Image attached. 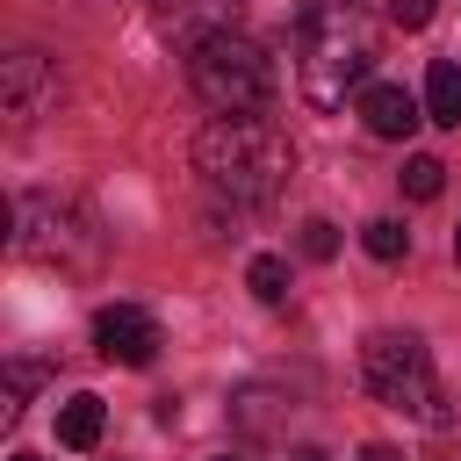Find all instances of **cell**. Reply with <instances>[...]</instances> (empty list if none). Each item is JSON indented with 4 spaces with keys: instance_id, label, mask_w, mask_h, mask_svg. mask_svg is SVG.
I'll list each match as a JSON object with an SVG mask.
<instances>
[{
    "instance_id": "cell-11",
    "label": "cell",
    "mask_w": 461,
    "mask_h": 461,
    "mask_svg": "<svg viewBox=\"0 0 461 461\" xmlns=\"http://www.w3.org/2000/svg\"><path fill=\"white\" fill-rule=\"evenodd\" d=\"M425 122L461 130V65L454 58H432V72H425Z\"/></svg>"
},
{
    "instance_id": "cell-7",
    "label": "cell",
    "mask_w": 461,
    "mask_h": 461,
    "mask_svg": "<svg viewBox=\"0 0 461 461\" xmlns=\"http://www.w3.org/2000/svg\"><path fill=\"white\" fill-rule=\"evenodd\" d=\"M94 353L115 360V367H151V360H158V324H151V310L108 303V310L94 317Z\"/></svg>"
},
{
    "instance_id": "cell-3",
    "label": "cell",
    "mask_w": 461,
    "mask_h": 461,
    "mask_svg": "<svg viewBox=\"0 0 461 461\" xmlns=\"http://www.w3.org/2000/svg\"><path fill=\"white\" fill-rule=\"evenodd\" d=\"M187 79H194V94L216 108V115H259L267 101H274V58L252 43V36H209V43H194L187 50Z\"/></svg>"
},
{
    "instance_id": "cell-19",
    "label": "cell",
    "mask_w": 461,
    "mask_h": 461,
    "mask_svg": "<svg viewBox=\"0 0 461 461\" xmlns=\"http://www.w3.org/2000/svg\"><path fill=\"white\" fill-rule=\"evenodd\" d=\"M454 259H461V230H454Z\"/></svg>"
},
{
    "instance_id": "cell-16",
    "label": "cell",
    "mask_w": 461,
    "mask_h": 461,
    "mask_svg": "<svg viewBox=\"0 0 461 461\" xmlns=\"http://www.w3.org/2000/svg\"><path fill=\"white\" fill-rule=\"evenodd\" d=\"M432 7H439V0H389V22H396V29H425Z\"/></svg>"
},
{
    "instance_id": "cell-14",
    "label": "cell",
    "mask_w": 461,
    "mask_h": 461,
    "mask_svg": "<svg viewBox=\"0 0 461 461\" xmlns=\"http://www.w3.org/2000/svg\"><path fill=\"white\" fill-rule=\"evenodd\" d=\"M360 245H367L375 259H403V252H411V230H403L396 216H375V223L360 230Z\"/></svg>"
},
{
    "instance_id": "cell-15",
    "label": "cell",
    "mask_w": 461,
    "mask_h": 461,
    "mask_svg": "<svg viewBox=\"0 0 461 461\" xmlns=\"http://www.w3.org/2000/svg\"><path fill=\"white\" fill-rule=\"evenodd\" d=\"M303 252H310V259H331V252H339V223H331V216H310V223H303Z\"/></svg>"
},
{
    "instance_id": "cell-18",
    "label": "cell",
    "mask_w": 461,
    "mask_h": 461,
    "mask_svg": "<svg viewBox=\"0 0 461 461\" xmlns=\"http://www.w3.org/2000/svg\"><path fill=\"white\" fill-rule=\"evenodd\" d=\"M288 461H331V454H324V447H295Z\"/></svg>"
},
{
    "instance_id": "cell-10",
    "label": "cell",
    "mask_w": 461,
    "mask_h": 461,
    "mask_svg": "<svg viewBox=\"0 0 461 461\" xmlns=\"http://www.w3.org/2000/svg\"><path fill=\"white\" fill-rule=\"evenodd\" d=\"M101 432H108V403H101L94 389H79V396H65V403H58V439H65L72 454L101 447Z\"/></svg>"
},
{
    "instance_id": "cell-20",
    "label": "cell",
    "mask_w": 461,
    "mask_h": 461,
    "mask_svg": "<svg viewBox=\"0 0 461 461\" xmlns=\"http://www.w3.org/2000/svg\"><path fill=\"white\" fill-rule=\"evenodd\" d=\"M14 461H36V454H14Z\"/></svg>"
},
{
    "instance_id": "cell-4",
    "label": "cell",
    "mask_w": 461,
    "mask_h": 461,
    "mask_svg": "<svg viewBox=\"0 0 461 461\" xmlns=\"http://www.w3.org/2000/svg\"><path fill=\"white\" fill-rule=\"evenodd\" d=\"M360 375H367V389H375L389 411H411V418H425V425H447V389H439V375H432V353H425L411 331H367Z\"/></svg>"
},
{
    "instance_id": "cell-17",
    "label": "cell",
    "mask_w": 461,
    "mask_h": 461,
    "mask_svg": "<svg viewBox=\"0 0 461 461\" xmlns=\"http://www.w3.org/2000/svg\"><path fill=\"white\" fill-rule=\"evenodd\" d=\"M353 461H403V454H396V447H382V439H375V447H360V454H353Z\"/></svg>"
},
{
    "instance_id": "cell-13",
    "label": "cell",
    "mask_w": 461,
    "mask_h": 461,
    "mask_svg": "<svg viewBox=\"0 0 461 461\" xmlns=\"http://www.w3.org/2000/svg\"><path fill=\"white\" fill-rule=\"evenodd\" d=\"M245 288H252L259 303H288V259H274V252H259V259L245 267Z\"/></svg>"
},
{
    "instance_id": "cell-9",
    "label": "cell",
    "mask_w": 461,
    "mask_h": 461,
    "mask_svg": "<svg viewBox=\"0 0 461 461\" xmlns=\"http://www.w3.org/2000/svg\"><path fill=\"white\" fill-rule=\"evenodd\" d=\"M360 122H367V137H411L418 122H425V108H418V94L411 86H396V79H375V86H360Z\"/></svg>"
},
{
    "instance_id": "cell-6",
    "label": "cell",
    "mask_w": 461,
    "mask_h": 461,
    "mask_svg": "<svg viewBox=\"0 0 461 461\" xmlns=\"http://www.w3.org/2000/svg\"><path fill=\"white\" fill-rule=\"evenodd\" d=\"M58 65L50 58H36V50H14L7 65H0V115L14 122V130H29L36 115H50L58 108Z\"/></svg>"
},
{
    "instance_id": "cell-1",
    "label": "cell",
    "mask_w": 461,
    "mask_h": 461,
    "mask_svg": "<svg viewBox=\"0 0 461 461\" xmlns=\"http://www.w3.org/2000/svg\"><path fill=\"white\" fill-rule=\"evenodd\" d=\"M194 173H202L216 194L259 209V202H274V194L288 187L295 144H288V130L267 122V115H216V122L194 137Z\"/></svg>"
},
{
    "instance_id": "cell-2",
    "label": "cell",
    "mask_w": 461,
    "mask_h": 461,
    "mask_svg": "<svg viewBox=\"0 0 461 461\" xmlns=\"http://www.w3.org/2000/svg\"><path fill=\"white\" fill-rule=\"evenodd\" d=\"M295 50H303V101L310 108H346V94L375 65V36L346 0H310L295 14Z\"/></svg>"
},
{
    "instance_id": "cell-5",
    "label": "cell",
    "mask_w": 461,
    "mask_h": 461,
    "mask_svg": "<svg viewBox=\"0 0 461 461\" xmlns=\"http://www.w3.org/2000/svg\"><path fill=\"white\" fill-rule=\"evenodd\" d=\"M14 252L43 259V267H94L101 259V230L79 202L58 194H22L14 202Z\"/></svg>"
},
{
    "instance_id": "cell-12",
    "label": "cell",
    "mask_w": 461,
    "mask_h": 461,
    "mask_svg": "<svg viewBox=\"0 0 461 461\" xmlns=\"http://www.w3.org/2000/svg\"><path fill=\"white\" fill-rule=\"evenodd\" d=\"M396 187H403L411 202H432V194L447 187V166H439L432 151H418V158H403V173H396Z\"/></svg>"
},
{
    "instance_id": "cell-8",
    "label": "cell",
    "mask_w": 461,
    "mask_h": 461,
    "mask_svg": "<svg viewBox=\"0 0 461 461\" xmlns=\"http://www.w3.org/2000/svg\"><path fill=\"white\" fill-rule=\"evenodd\" d=\"M238 14H245V0H151V29L158 36H180V43L230 36Z\"/></svg>"
}]
</instances>
